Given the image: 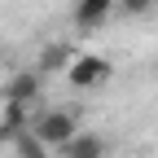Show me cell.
Masks as SVG:
<instances>
[{"mask_svg": "<svg viewBox=\"0 0 158 158\" xmlns=\"http://www.w3.org/2000/svg\"><path fill=\"white\" fill-rule=\"evenodd\" d=\"M27 132H31L44 149H62L70 136L79 132V110H66V106H57V110H40V114H31Z\"/></svg>", "mask_w": 158, "mask_h": 158, "instance_id": "obj_1", "label": "cell"}, {"mask_svg": "<svg viewBox=\"0 0 158 158\" xmlns=\"http://www.w3.org/2000/svg\"><path fill=\"white\" fill-rule=\"evenodd\" d=\"M62 75H66L70 88L92 92V88H101V84H110V79H114V66H110V57H101V53H75Z\"/></svg>", "mask_w": 158, "mask_h": 158, "instance_id": "obj_2", "label": "cell"}, {"mask_svg": "<svg viewBox=\"0 0 158 158\" xmlns=\"http://www.w3.org/2000/svg\"><path fill=\"white\" fill-rule=\"evenodd\" d=\"M40 92H44V79H40V70H18L9 84H5V101L40 106Z\"/></svg>", "mask_w": 158, "mask_h": 158, "instance_id": "obj_3", "label": "cell"}, {"mask_svg": "<svg viewBox=\"0 0 158 158\" xmlns=\"http://www.w3.org/2000/svg\"><path fill=\"white\" fill-rule=\"evenodd\" d=\"M27 123H31V106L5 101V114H0V145H13L18 136L27 132Z\"/></svg>", "mask_w": 158, "mask_h": 158, "instance_id": "obj_4", "label": "cell"}, {"mask_svg": "<svg viewBox=\"0 0 158 158\" xmlns=\"http://www.w3.org/2000/svg\"><path fill=\"white\" fill-rule=\"evenodd\" d=\"M106 149H110V145H106L97 132H75L57 154H62V158H106Z\"/></svg>", "mask_w": 158, "mask_h": 158, "instance_id": "obj_5", "label": "cell"}, {"mask_svg": "<svg viewBox=\"0 0 158 158\" xmlns=\"http://www.w3.org/2000/svg\"><path fill=\"white\" fill-rule=\"evenodd\" d=\"M114 5H118V0H75V27H84V31L101 27Z\"/></svg>", "mask_w": 158, "mask_h": 158, "instance_id": "obj_6", "label": "cell"}, {"mask_svg": "<svg viewBox=\"0 0 158 158\" xmlns=\"http://www.w3.org/2000/svg\"><path fill=\"white\" fill-rule=\"evenodd\" d=\"M70 57H75V48H70V44H53L44 57H40V75H44V70H66Z\"/></svg>", "mask_w": 158, "mask_h": 158, "instance_id": "obj_7", "label": "cell"}, {"mask_svg": "<svg viewBox=\"0 0 158 158\" xmlns=\"http://www.w3.org/2000/svg\"><path fill=\"white\" fill-rule=\"evenodd\" d=\"M13 154H18V158H48V149L40 145V141H35L31 132H22V136L13 141Z\"/></svg>", "mask_w": 158, "mask_h": 158, "instance_id": "obj_8", "label": "cell"}, {"mask_svg": "<svg viewBox=\"0 0 158 158\" xmlns=\"http://www.w3.org/2000/svg\"><path fill=\"white\" fill-rule=\"evenodd\" d=\"M154 5H158V0H118L114 9H118V13H127V18H141V13H149Z\"/></svg>", "mask_w": 158, "mask_h": 158, "instance_id": "obj_9", "label": "cell"}]
</instances>
